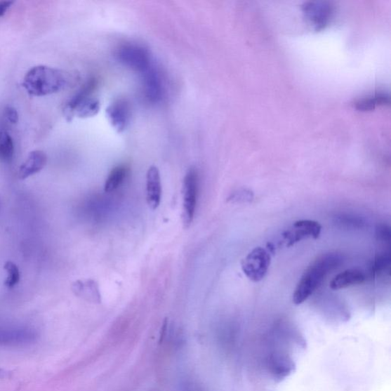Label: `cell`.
<instances>
[{
    "mask_svg": "<svg viewBox=\"0 0 391 391\" xmlns=\"http://www.w3.org/2000/svg\"><path fill=\"white\" fill-rule=\"evenodd\" d=\"M366 280V275L358 269H349L338 274L330 282V289L334 291L345 289L359 285Z\"/></svg>",
    "mask_w": 391,
    "mask_h": 391,
    "instance_id": "cell-14",
    "label": "cell"
},
{
    "mask_svg": "<svg viewBox=\"0 0 391 391\" xmlns=\"http://www.w3.org/2000/svg\"><path fill=\"white\" fill-rule=\"evenodd\" d=\"M5 117L6 119L12 124H16L19 121L18 112L16 110L11 106H8L5 110Z\"/></svg>",
    "mask_w": 391,
    "mask_h": 391,
    "instance_id": "cell-24",
    "label": "cell"
},
{
    "mask_svg": "<svg viewBox=\"0 0 391 391\" xmlns=\"http://www.w3.org/2000/svg\"><path fill=\"white\" fill-rule=\"evenodd\" d=\"M389 95L384 91H378L368 95L366 98L359 99L354 102L356 109L360 111H369L375 109L380 104L389 102Z\"/></svg>",
    "mask_w": 391,
    "mask_h": 391,
    "instance_id": "cell-16",
    "label": "cell"
},
{
    "mask_svg": "<svg viewBox=\"0 0 391 391\" xmlns=\"http://www.w3.org/2000/svg\"><path fill=\"white\" fill-rule=\"evenodd\" d=\"M391 263L390 251H382L373 259L370 265L369 274L376 277L390 270Z\"/></svg>",
    "mask_w": 391,
    "mask_h": 391,
    "instance_id": "cell-18",
    "label": "cell"
},
{
    "mask_svg": "<svg viewBox=\"0 0 391 391\" xmlns=\"http://www.w3.org/2000/svg\"><path fill=\"white\" fill-rule=\"evenodd\" d=\"M184 212L185 227H190L194 220L198 194V175L195 168H190L184 180Z\"/></svg>",
    "mask_w": 391,
    "mask_h": 391,
    "instance_id": "cell-8",
    "label": "cell"
},
{
    "mask_svg": "<svg viewBox=\"0 0 391 391\" xmlns=\"http://www.w3.org/2000/svg\"><path fill=\"white\" fill-rule=\"evenodd\" d=\"M106 114L110 125L118 133H121L127 128L131 111L128 102L121 99L112 103L106 110Z\"/></svg>",
    "mask_w": 391,
    "mask_h": 391,
    "instance_id": "cell-10",
    "label": "cell"
},
{
    "mask_svg": "<svg viewBox=\"0 0 391 391\" xmlns=\"http://www.w3.org/2000/svg\"><path fill=\"white\" fill-rule=\"evenodd\" d=\"M117 57L121 64L142 74L152 67L149 51L140 46H123L118 50Z\"/></svg>",
    "mask_w": 391,
    "mask_h": 391,
    "instance_id": "cell-5",
    "label": "cell"
},
{
    "mask_svg": "<svg viewBox=\"0 0 391 391\" xmlns=\"http://www.w3.org/2000/svg\"><path fill=\"white\" fill-rule=\"evenodd\" d=\"M161 194L162 187L159 170L157 167L152 166L146 173V201L152 211L159 206Z\"/></svg>",
    "mask_w": 391,
    "mask_h": 391,
    "instance_id": "cell-11",
    "label": "cell"
},
{
    "mask_svg": "<svg viewBox=\"0 0 391 391\" xmlns=\"http://www.w3.org/2000/svg\"><path fill=\"white\" fill-rule=\"evenodd\" d=\"M376 234L378 241L390 246L391 240V230L388 225H378L376 228Z\"/></svg>",
    "mask_w": 391,
    "mask_h": 391,
    "instance_id": "cell-22",
    "label": "cell"
},
{
    "mask_svg": "<svg viewBox=\"0 0 391 391\" xmlns=\"http://www.w3.org/2000/svg\"><path fill=\"white\" fill-rule=\"evenodd\" d=\"M310 25L319 31L326 27L333 14V7L327 2H307L302 6Z\"/></svg>",
    "mask_w": 391,
    "mask_h": 391,
    "instance_id": "cell-9",
    "label": "cell"
},
{
    "mask_svg": "<svg viewBox=\"0 0 391 391\" xmlns=\"http://www.w3.org/2000/svg\"><path fill=\"white\" fill-rule=\"evenodd\" d=\"M38 333L36 329L23 326L0 325V345H26L36 343Z\"/></svg>",
    "mask_w": 391,
    "mask_h": 391,
    "instance_id": "cell-7",
    "label": "cell"
},
{
    "mask_svg": "<svg viewBox=\"0 0 391 391\" xmlns=\"http://www.w3.org/2000/svg\"><path fill=\"white\" fill-rule=\"evenodd\" d=\"M72 291L76 296L86 301L100 303L101 294L97 282L93 280H79L72 284Z\"/></svg>",
    "mask_w": 391,
    "mask_h": 391,
    "instance_id": "cell-15",
    "label": "cell"
},
{
    "mask_svg": "<svg viewBox=\"0 0 391 391\" xmlns=\"http://www.w3.org/2000/svg\"><path fill=\"white\" fill-rule=\"evenodd\" d=\"M95 86V82L93 80L88 81L66 102L63 114L67 121H72L74 117L88 119L98 114L100 102L98 99L91 97Z\"/></svg>",
    "mask_w": 391,
    "mask_h": 391,
    "instance_id": "cell-3",
    "label": "cell"
},
{
    "mask_svg": "<svg viewBox=\"0 0 391 391\" xmlns=\"http://www.w3.org/2000/svg\"><path fill=\"white\" fill-rule=\"evenodd\" d=\"M71 78L62 69L39 65L26 73L23 86L33 97H45L63 91L68 86Z\"/></svg>",
    "mask_w": 391,
    "mask_h": 391,
    "instance_id": "cell-2",
    "label": "cell"
},
{
    "mask_svg": "<svg viewBox=\"0 0 391 391\" xmlns=\"http://www.w3.org/2000/svg\"><path fill=\"white\" fill-rule=\"evenodd\" d=\"M4 268L7 274L4 284L8 289H13L20 283L21 277L20 268L12 260H8Z\"/></svg>",
    "mask_w": 391,
    "mask_h": 391,
    "instance_id": "cell-21",
    "label": "cell"
},
{
    "mask_svg": "<svg viewBox=\"0 0 391 391\" xmlns=\"http://www.w3.org/2000/svg\"><path fill=\"white\" fill-rule=\"evenodd\" d=\"M270 264V254L266 249L258 247L242 260L241 269L248 279L258 282L267 274Z\"/></svg>",
    "mask_w": 391,
    "mask_h": 391,
    "instance_id": "cell-4",
    "label": "cell"
},
{
    "mask_svg": "<svg viewBox=\"0 0 391 391\" xmlns=\"http://www.w3.org/2000/svg\"><path fill=\"white\" fill-rule=\"evenodd\" d=\"M47 162V154L44 152L36 150L30 152L19 169V178L25 180L37 175L46 167Z\"/></svg>",
    "mask_w": 391,
    "mask_h": 391,
    "instance_id": "cell-13",
    "label": "cell"
},
{
    "mask_svg": "<svg viewBox=\"0 0 391 391\" xmlns=\"http://www.w3.org/2000/svg\"><path fill=\"white\" fill-rule=\"evenodd\" d=\"M14 2L13 1L0 2V18H1V17L4 15L8 10H10Z\"/></svg>",
    "mask_w": 391,
    "mask_h": 391,
    "instance_id": "cell-25",
    "label": "cell"
},
{
    "mask_svg": "<svg viewBox=\"0 0 391 391\" xmlns=\"http://www.w3.org/2000/svg\"><path fill=\"white\" fill-rule=\"evenodd\" d=\"M143 74L145 98L152 103L160 102L163 97V84L160 74L152 66Z\"/></svg>",
    "mask_w": 391,
    "mask_h": 391,
    "instance_id": "cell-12",
    "label": "cell"
},
{
    "mask_svg": "<svg viewBox=\"0 0 391 391\" xmlns=\"http://www.w3.org/2000/svg\"><path fill=\"white\" fill-rule=\"evenodd\" d=\"M253 193L251 192V191L250 190H245L239 191V192L238 193H234L233 195H232L230 199H232V201L249 202L251 201V199H253Z\"/></svg>",
    "mask_w": 391,
    "mask_h": 391,
    "instance_id": "cell-23",
    "label": "cell"
},
{
    "mask_svg": "<svg viewBox=\"0 0 391 391\" xmlns=\"http://www.w3.org/2000/svg\"><path fill=\"white\" fill-rule=\"evenodd\" d=\"M15 145L13 138L4 130L0 131V161H11L14 155Z\"/></svg>",
    "mask_w": 391,
    "mask_h": 391,
    "instance_id": "cell-19",
    "label": "cell"
},
{
    "mask_svg": "<svg viewBox=\"0 0 391 391\" xmlns=\"http://www.w3.org/2000/svg\"><path fill=\"white\" fill-rule=\"evenodd\" d=\"M128 172V168L125 165H119L112 169L106 180L105 186H104L105 192L110 193L118 189L124 183Z\"/></svg>",
    "mask_w": 391,
    "mask_h": 391,
    "instance_id": "cell-17",
    "label": "cell"
},
{
    "mask_svg": "<svg viewBox=\"0 0 391 391\" xmlns=\"http://www.w3.org/2000/svg\"><path fill=\"white\" fill-rule=\"evenodd\" d=\"M322 225L314 220H299L282 233V238L286 247H291L304 239L319 237Z\"/></svg>",
    "mask_w": 391,
    "mask_h": 391,
    "instance_id": "cell-6",
    "label": "cell"
},
{
    "mask_svg": "<svg viewBox=\"0 0 391 391\" xmlns=\"http://www.w3.org/2000/svg\"><path fill=\"white\" fill-rule=\"evenodd\" d=\"M336 223L338 227L346 230H360L364 227V222L360 217L350 214L336 216Z\"/></svg>",
    "mask_w": 391,
    "mask_h": 391,
    "instance_id": "cell-20",
    "label": "cell"
},
{
    "mask_svg": "<svg viewBox=\"0 0 391 391\" xmlns=\"http://www.w3.org/2000/svg\"><path fill=\"white\" fill-rule=\"evenodd\" d=\"M0 207H1V202H0Z\"/></svg>",
    "mask_w": 391,
    "mask_h": 391,
    "instance_id": "cell-26",
    "label": "cell"
},
{
    "mask_svg": "<svg viewBox=\"0 0 391 391\" xmlns=\"http://www.w3.org/2000/svg\"><path fill=\"white\" fill-rule=\"evenodd\" d=\"M340 254L329 253L318 257L303 273L293 294V302L300 305L323 283L326 277L342 264Z\"/></svg>",
    "mask_w": 391,
    "mask_h": 391,
    "instance_id": "cell-1",
    "label": "cell"
}]
</instances>
